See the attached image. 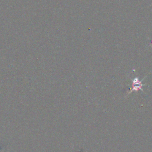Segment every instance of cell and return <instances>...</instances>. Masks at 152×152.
<instances>
[{
    "label": "cell",
    "mask_w": 152,
    "mask_h": 152,
    "mask_svg": "<svg viewBox=\"0 0 152 152\" xmlns=\"http://www.w3.org/2000/svg\"><path fill=\"white\" fill-rule=\"evenodd\" d=\"M142 80H140L138 77H135L133 80H132V88L130 90V91L128 92V94L131 93L132 91H133L134 90L135 91H138V90H142V86H144L141 83H142Z\"/></svg>",
    "instance_id": "obj_1"
}]
</instances>
